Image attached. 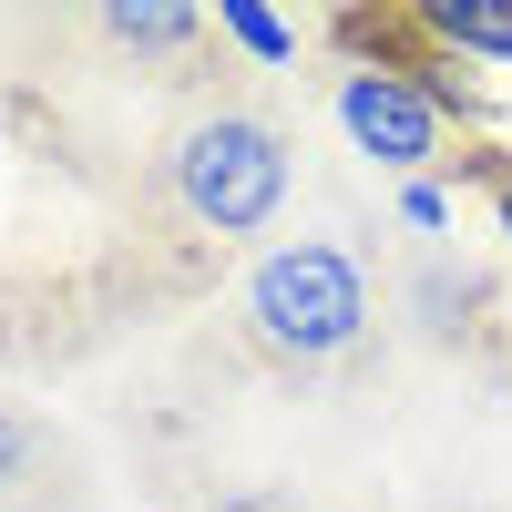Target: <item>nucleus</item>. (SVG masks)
I'll return each instance as SVG.
<instances>
[{
  "mask_svg": "<svg viewBox=\"0 0 512 512\" xmlns=\"http://www.w3.org/2000/svg\"><path fill=\"white\" fill-rule=\"evenodd\" d=\"M246 338L267 359H287V369H318L338 349H359V338H369V277H359V256L318 246V236L267 246L246 267Z\"/></svg>",
  "mask_w": 512,
  "mask_h": 512,
  "instance_id": "nucleus-1",
  "label": "nucleus"
},
{
  "mask_svg": "<svg viewBox=\"0 0 512 512\" xmlns=\"http://www.w3.org/2000/svg\"><path fill=\"white\" fill-rule=\"evenodd\" d=\"M164 175H175V205L205 236H256L287 205V134L267 113H246V103H216V113H195L175 134Z\"/></svg>",
  "mask_w": 512,
  "mask_h": 512,
  "instance_id": "nucleus-2",
  "label": "nucleus"
},
{
  "mask_svg": "<svg viewBox=\"0 0 512 512\" xmlns=\"http://www.w3.org/2000/svg\"><path fill=\"white\" fill-rule=\"evenodd\" d=\"M451 113H472V93L451 82V62H349L338 72V134H349L379 175H410L441 164Z\"/></svg>",
  "mask_w": 512,
  "mask_h": 512,
  "instance_id": "nucleus-3",
  "label": "nucleus"
},
{
  "mask_svg": "<svg viewBox=\"0 0 512 512\" xmlns=\"http://www.w3.org/2000/svg\"><path fill=\"white\" fill-rule=\"evenodd\" d=\"M103 41H123V52H185V41L216 31V11H195V0H103Z\"/></svg>",
  "mask_w": 512,
  "mask_h": 512,
  "instance_id": "nucleus-4",
  "label": "nucleus"
},
{
  "mask_svg": "<svg viewBox=\"0 0 512 512\" xmlns=\"http://www.w3.org/2000/svg\"><path fill=\"white\" fill-rule=\"evenodd\" d=\"M441 52H482V62H512V0H420L410 11Z\"/></svg>",
  "mask_w": 512,
  "mask_h": 512,
  "instance_id": "nucleus-5",
  "label": "nucleus"
},
{
  "mask_svg": "<svg viewBox=\"0 0 512 512\" xmlns=\"http://www.w3.org/2000/svg\"><path fill=\"white\" fill-rule=\"evenodd\" d=\"M216 31L236 41V52H256V62H287L297 52V21H277L267 0H216Z\"/></svg>",
  "mask_w": 512,
  "mask_h": 512,
  "instance_id": "nucleus-6",
  "label": "nucleus"
},
{
  "mask_svg": "<svg viewBox=\"0 0 512 512\" xmlns=\"http://www.w3.org/2000/svg\"><path fill=\"white\" fill-rule=\"evenodd\" d=\"M31 420H11V410H0V492H11V482H31Z\"/></svg>",
  "mask_w": 512,
  "mask_h": 512,
  "instance_id": "nucleus-7",
  "label": "nucleus"
},
{
  "mask_svg": "<svg viewBox=\"0 0 512 512\" xmlns=\"http://www.w3.org/2000/svg\"><path fill=\"white\" fill-rule=\"evenodd\" d=\"M400 216H410V226H451V195L420 175V185H400Z\"/></svg>",
  "mask_w": 512,
  "mask_h": 512,
  "instance_id": "nucleus-8",
  "label": "nucleus"
},
{
  "mask_svg": "<svg viewBox=\"0 0 512 512\" xmlns=\"http://www.w3.org/2000/svg\"><path fill=\"white\" fill-rule=\"evenodd\" d=\"M492 226H502V236H512V154H502V164H492Z\"/></svg>",
  "mask_w": 512,
  "mask_h": 512,
  "instance_id": "nucleus-9",
  "label": "nucleus"
}]
</instances>
